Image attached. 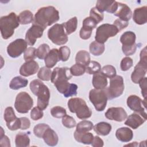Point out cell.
<instances>
[{
	"mask_svg": "<svg viewBox=\"0 0 147 147\" xmlns=\"http://www.w3.org/2000/svg\"><path fill=\"white\" fill-rule=\"evenodd\" d=\"M59 20V13L53 6L43 7L38 9L34 15L33 24L43 29L51 26Z\"/></svg>",
	"mask_w": 147,
	"mask_h": 147,
	"instance_id": "obj_1",
	"label": "cell"
},
{
	"mask_svg": "<svg viewBox=\"0 0 147 147\" xmlns=\"http://www.w3.org/2000/svg\"><path fill=\"white\" fill-rule=\"evenodd\" d=\"M30 89L33 94L37 96V107L42 110H45L48 106L50 98L48 87L41 80L34 79L30 83Z\"/></svg>",
	"mask_w": 147,
	"mask_h": 147,
	"instance_id": "obj_2",
	"label": "cell"
},
{
	"mask_svg": "<svg viewBox=\"0 0 147 147\" xmlns=\"http://www.w3.org/2000/svg\"><path fill=\"white\" fill-rule=\"evenodd\" d=\"M19 25L18 17L15 13L11 12L7 16L2 17L0 19V29L2 38L6 40L11 37Z\"/></svg>",
	"mask_w": 147,
	"mask_h": 147,
	"instance_id": "obj_3",
	"label": "cell"
},
{
	"mask_svg": "<svg viewBox=\"0 0 147 147\" xmlns=\"http://www.w3.org/2000/svg\"><path fill=\"white\" fill-rule=\"evenodd\" d=\"M68 107L71 113H76V117L81 119L90 118L92 111L87 106L86 102L80 98H72L68 101Z\"/></svg>",
	"mask_w": 147,
	"mask_h": 147,
	"instance_id": "obj_4",
	"label": "cell"
},
{
	"mask_svg": "<svg viewBox=\"0 0 147 147\" xmlns=\"http://www.w3.org/2000/svg\"><path fill=\"white\" fill-rule=\"evenodd\" d=\"M147 71V53L146 47H145L141 50L140 53V60L135 66L133 71L131 79L133 83L137 84L142 79Z\"/></svg>",
	"mask_w": 147,
	"mask_h": 147,
	"instance_id": "obj_5",
	"label": "cell"
},
{
	"mask_svg": "<svg viewBox=\"0 0 147 147\" xmlns=\"http://www.w3.org/2000/svg\"><path fill=\"white\" fill-rule=\"evenodd\" d=\"M48 37L53 43L58 45L66 44L68 40L63 24H56L52 26L48 31Z\"/></svg>",
	"mask_w": 147,
	"mask_h": 147,
	"instance_id": "obj_6",
	"label": "cell"
},
{
	"mask_svg": "<svg viewBox=\"0 0 147 147\" xmlns=\"http://www.w3.org/2000/svg\"><path fill=\"white\" fill-rule=\"evenodd\" d=\"M118 28L113 24H104L96 29L95 39V41L104 44L109 38L115 36L118 33Z\"/></svg>",
	"mask_w": 147,
	"mask_h": 147,
	"instance_id": "obj_7",
	"label": "cell"
},
{
	"mask_svg": "<svg viewBox=\"0 0 147 147\" xmlns=\"http://www.w3.org/2000/svg\"><path fill=\"white\" fill-rule=\"evenodd\" d=\"M89 99L97 111H103L108 99L106 90L95 88L91 90L89 92Z\"/></svg>",
	"mask_w": 147,
	"mask_h": 147,
	"instance_id": "obj_8",
	"label": "cell"
},
{
	"mask_svg": "<svg viewBox=\"0 0 147 147\" xmlns=\"http://www.w3.org/2000/svg\"><path fill=\"white\" fill-rule=\"evenodd\" d=\"M136 38L135 33L131 31L125 32L121 36L120 41L122 44V52L126 56L132 55L136 52L137 49Z\"/></svg>",
	"mask_w": 147,
	"mask_h": 147,
	"instance_id": "obj_9",
	"label": "cell"
},
{
	"mask_svg": "<svg viewBox=\"0 0 147 147\" xmlns=\"http://www.w3.org/2000/svg\"><path fill=\"white\" fill-rule=\"evenodd\" d=\"M124 88L123 79L121 76L115 75L110 79V86L106 90L108 99H113L121 96Z\"/></svg>",
	"mask_w": 147,
	"mask_h": 147,
	"instance_id": "obj_10",
	"label": "cell"
},
{
	"mask_svg": "<svg viewBox=\"0 0 147 147\" xmlns=\"http://www.w3.org/2000/svg\"><path fill=\"white\" fill-rule=\"evenodd\" d=\"M33 105V99L30 95L26 92H21L17 94L14 107L19 113H27L32 107Z\"/></svg>",
	"mask_w": 147,
	"mask_h": 147,
	"instance_id": "obj_11",
	"label": "cell"
},
{
	"mask_svg": "<svg viewBox=\"0 0 147 147\" xmlns=\"http://www.w3.org/2000/svg\"><path fill=\"white\" fill-rule=\"evenodd\" d=\"M127 106L133 111L138 113L146 120V102L142 100L140 97L135 95H130L127 99Z\"/></svg>",
	"mask_w": 147,
	"mask_h": 147,
	"instance_id": "obj_12",
	"label": "cell"
},
{
	"mask_svg": "<svg viewBox=\"0 0 147 147\" xmlns=\"http://www.w3.org/2000/svg\"><path fill=\"white\" fill-rule=\"evenodd\" d=\"M72 75L70 72V70L67 67H56L51 76V80L56 86L68 82Z\"/></svg>",
	"mask_w": 147,
	"mask_h": 147,
	"instance_id": "obj_13",
	"label": "cell"
},
{
	"mask_svg": "<svg viewBox=\"0 0 147 147\" xmlns=\"http://www.w3.org/2000/svg\"><path fill=\"white\" fill-rule=\"evenodd\" d=\"M27 49V42L22 38H18L9 44L7 47V54L13 58L19 57Z\"/></svg>",
	"mask_w": 147,
	"mask_h": 147,
	"instance_id": "obj_14",
	"label": "cell"
},
{
	"mask_svg": "<svg viewBox=\"0 0 147 147\" xmlns=\"http://www.w3.org/2000/svg\"><path fill=\"white\" fill-rule=\"evenodd\" d=\"M4 119L6 122V126L10 130H16L21 128V122L20 118H17L13 109L11 107L6 108L4 112Z\"/></svg>",
	"mask_w": 147,
	"mask_h": 147,
	"instance_id": "obj_15",
	"label": "cell"
},
{
	"mask_svg": "<svg viewBox=\"0 0 147 147\" xmlns=\"http://www.w3.org/2000/svg\"><path fill=\"white\" fill-rule=\"evenodd\" d=\"M44 30L45 29L42 27L37 25L33 24V25L28 30L25 35V41L27 44L33 46L35 44L36 40L42 36Z\"/></svg>",
	"mask_w": 147,
	"mask_h": 147,
	"instance_id": "obj_16",
	"label": "cell"
},
{
	"mask_svg": "<svg viewBox=\"0 0 147 147\" xmlns=\"http://www.w3.org/2000/svg\"><path fill=\"white\" fill-rule=\"evenodd\" d=\"M105 117L110 120L122 122L127 118V113L122 107H110L105 113Z\"/></svg>",
	"mask_w": 147,
	"mask_h": 147,
	"instance_id": "obj_17",
	"label": "cell"
},
{
	"mask_svg": "<svg viewBox=\"0 0 147 147\" xmlns=\"http://www.w3.org/2000/svg\"><path fill=\"white\" fill-rule=\"evenodd\" d=\"M38 69L39 65L36 61L33 60H29L21 65L20 69V74L23 76H29L34 75Z\"/></svg>",
	"mask_w": 147,
	"mask_h": 147,
	"instance_id": "obj_18",
	"label": "cell"
},
{
	"mask_svg": "<svg viewBox=\"0 0 147 147\" xmlns=\"http://www.w3.org/2000/svg\"><path fill=\"white\" fill-rule=\"evenodd\" d=\"M95 7L100 13L106 11L108 13H114L118 8V2L115 1L98 0Z\"/></svg>",
	"mask_w": 147,
	"mask_h": 147,
	"instance_id": "obj_19",
	"label": "cell"
},
{
	"mask_svg": "<svg viewBox=\"0 0 147 147\" xmlns=\"http://www.w3.org/2000/svg\"><path fill=\"white\" fill-rule=\"evenodd\" d=\"M114 14L119 19L128 22L131 17L132 11L127 5L118 2V8Z\"/></svg>",
	"mask_w": 147,
	"mask_h": 147,
	"instance_id": "obj_20",
	"label": "cell"
},
{
	"mask_svg": "<svg viewBox=\"0 0 147 147\" xmlns=\"http://www.w3.org/2000/svg\"><path fill=\"white\" fill-rule=\"evenodd\" d=\"M133 19L138 25H143L147 22V7L146 6L136 8L133 13Z\"/></svg>",
	"mask_w": 147,
	"mask_h": 147,
	"instance_id": "obj_21",
	"label": "cell"
},
{
	"mask_svg": "<svg viewBox=\"0 0 147 147\" xmlns=\"http://www.w3.org/2000/svg\"><path fill=\"white\" fill-rule=\"evenodd\" d=\"M45 64L47 67L50 68L53 67L56 63L61 60L59 50L56 48H53L49 51L47 56L44 59Z\"/></svg>",
	"mask_w": 147,
	"mask_h": 147,
	"instance_id": "obj_22",
	"label": "cell"
},
{
	"mask_svg": "<svg viewBox=\"0 0 147 147\" xmlns=\"http://www.w3.org/2000/svg\"><path fill=\"white\" fill-rule=\"evenodd\" d=\"M146 119L138 114L133 113L130 114L125 122V125L131 127L133 129H137L140 126L142 125Z\"/></svg>",
	"mask_w": 147,
	"mask_h": 147,
	"instance_id": "obj_23",
	"label": "cell"
},
{
	"mask_svg": "<svg viewBox=\"0 0 147 147\" xmlns=\"http://www.w3.org/2000/svg\"><path fill=\"white\" fill-rule=\"evenodd\" d=\"M117 138L121 142H127L130 141L133 137L132 130L129 127H123L119 128L115 132Z\"/></svg>",
	"mask_w": 147,
	"mask_h": 147,
	"instance_id": "obj_24",
	"label": "cell"
},
{
	"mask_svg": "<svg viewBox=\"0 0 147 147\" xmlns=\"http://www.w3.org/2000/svg\"><path fill=\"white\" fill-rule=\"evenodd\" d=\"M44 142L49 146H56L59 141L58 136L56 133L50 127H48L44 132L42 137Z\"/></svg>",
	"mask_w": 147,
	"mask_h": 147,
	"instance_id": "obj_25",
	"label": "cell"
},
{
	"mask_svg": "<svg viewBox=\"0 0 147 147\" xmlns=\"http://www.w3.org/2000/svg\"><path fill=\"white\" fill-rule=\"evenodd\" d=\"M92 83L95 89H105L107 86V78L101 72H99L94 74Z\"/></svg>",
	"mask_w": 147,
	"mask_h": 147,
	"instance_id": "obj_26",
	"label": "cell"
},
{
	"mask_svg": "<svg viewBox=\"0 0 147 147\" xmlns=\"http://www.w3.org/2000/svg\"><path fill=\"white\" fill-rule=\"evenodd\" d=\"M74 138L78 142L90 145L91 144L94 138V136L91 133L78 132L75 130L74 133Z\"/></svg>",
	"mask_w": 147,
	"mask_h": 147,
	"instance_id": "obj_27",
	"label": "cell"
},
{
	"mask_svg": "<svg viewBox=\"0 0 147 147\" xmlns=\"http://www.w3.org/2000/svg\"><path fill=\"white\" fill-rule=\"evenodd\" d=\"M94 130L98 135L107 136L111 130V126L107 122H101L94 126Z\"/></svg>",
	"mask_w": 147,
	"mask_h": 147,
	"instance_id": "obj_28",
	"label": "cell"
},
{
	"mask_svg": "<svg viewBox=\"0 0 147 147\" xmlns=\"http://www.w3.org/2000/svg\"><path fill=\"white\" fill-rule=\"evenodd\" d=\"M28 80L21 76H16L10 81L9 87L12 90H18L27 86Z\"/></svg>",
	"mask_w": 147,
	"mask_h": 147,
	"instance_id": "obj_29",
	"label": "cell"
},
{
	"mask_svg": "<svg viewBox=\"0 0 147 147\" xmlns=\"http://www.w3.org/2000/svg\"><path fill=\"white\" fill-rule=\"evenodd\" d=\"M75 61L76 63L87 66L90 62V56L88 52L84 50L79 51L76 55Z\"/></svg>",
	"mask_w": 147,
	"mask_h": 147,
	"instance_id": "obj_30",
	"label": "cell"
},
{
	"mask_svg": "<svg viewBox=\"0 0 147 147\" xmlns=\"http://www.w3.org/2000/svg\"><path fill=\"white\" fill-rule=\"evenodd\" d=\"M16 146L17 147H26L30 145V139L25 133H19L16 136Z\"/></svg>",
	"mask_w": 147,
	"mask_h": 147,
	"instance_id": "obj_31",
	"label": "cell"
},
{
	"mask_svg": "<svg viewBox=\"0 0 147 147\" xmlns=\"http://www.w3.org/2000/svg\"><path fill=\"white\" fill-rule=\"evenodd\" d=\"M33 15L29 10H24L21 12L18 16L20 24L22 25L29 24L33 21Z\"/></svg>",
	"mask_w": 147,
	"mask_h": 147,
	"instance_id": "obj_32",
	"label": "cell"
},
{
	"mask_svg": "<svg viewBox=\"0 0 147 147\" xmlns=\"http://www.w3.org/2000/svg\"><path fill=\"white\" fill-rule=\"evenodd\" d=\"M104 44L99 43L96 41L92 42L89 47L90 52L94 56H99L102 55L105 51Z\"/></svg>",
	"mask_w": 147,
	"mask_h": 147,
	"instance_id": "obj_33",
	"label": "cell"
},
{
	"mask_svg": "<svg viewBox=\"0 0 147 147\" xmlns=\"http://www.w3.org/2000/svg\"><path fill=\"white\" fill-rule=\"evenodd\" d=\"M64 28L65 29L66 33L67 34H70L74 32L76 28L78 25V20L76 17H72V18L69 19L66 22L63 23Z\"/></svg>",
	"mask_w": 147,
	"mask_h": 147,
	"instance_id": "obj_34",
	"label": "cell"
},
{
	"mask_svg": "<svg viewBox=\"0 0 147 147\" xmlns=\"http://www.w3.org/2000/svg\"><path fill=\"white\" fill-rule=\"evenodd\" d=\"M93 129L92 122L87 120H83L76 125V131L78 132H87Z\"/></svg>",
	"mask_w": 147,
	"mask_h": 147,
	"instance_id": "obj_35",
	"label": "cell"
},
{
	"mask_svg": "<svg viewBox=\"0 0 147 147\" xmlns=\"http://www.w3.org/2000/svg\"><path fill=\"white\" fill-rule=\"evenodd\" d=\"M97 24L96 21L91 17H86L83 21V26L82 28L85 30L92 32V30L96 28Z\"/></svg>",
	"mask_w": 147,
	"mask_h": 147,
	"instance_id": "obj_36",
	"label": "cell"
},
{
	"mask_svg": "<svg viewBox=\"0 0 147 147\" xmlns=\"http://www.w3.org/2000/svg\"><path fill=\"white\" fill-rule=\"evenodd\" d=\"M52 71L47 67H43L39 69L37 74L38 78L44 81H49L51 79Z\"/></svg>",
	"mask_w": 147,
	"mask_h": 147,
	"instance_id": "obj_37",
	"label": "cell"
},
{
	"mask_svg": "<svg viewBox=\"0 0 147 147\" xmlns=\"http://www.w3.org/2000/svg\"><path fill=\"white\" fill-rule=\"evenodd\" d=\"M101 66L100 64L95 61H90L89 64L86 66V72L88 74H95L100 72Z\"/></svg>",
	"mask_w": 147,
	"mask_h": 147,
	"instance_id": "obj_38",
	"label": "cell"
},
{
	"mask_svg": "<svg viewBox=\"0 0 147 147\" xmlns=\"http://www.w3.org/2000/svg\"><path fill=\"white\" fill-rule=\"evenodd\" d=\"M49 47L47 44H42L40 45L36 49V55L40 59H44L47 56V54L49 52Z\"/></svg>",
	"mask_w": 147,
	"mask_h": 147,
	"instance_id": "obj_39",
	"label": "cell"
},
{
	"mask_svg": "<svg viewBox=\"0 0 147 147\" xmlns=\"http://www.w3.org/2000/svg\"><path fill=\"white\" fill-rule=\"evenodd\" d=\"M69 70L72 76H81L86 72V67L80 64L76 63L69 68Z\"/></svg>",
	"mask_w": 147,
	"mask_h": 147,
	"instance_id": "obj_40",
	"label": "cell"
},
{
	"mask_svg": "<svg viewBox=\"0 0 147 147\" xmlns=\"http://www.w3.org/2000/svg\"><path fill=\"white\" fill-rule=\"evenodd\" d=\"M106 78L110 79L114 77L116 75V69L114 67L111 65H107L104 66L100 71Z\"/></svg>",
	"mask_w": 147,
	"mask_h": 147,
	"instance_id": "obj_41",
	"label": "cell"
},
{
	"mask_svg": "<svg viewBox=\"0 0 147 147\" xmlns=\"http://www.w3.org/2000/svg\"><path fill=\"white\" fill-rule=\"evenodd\" d=\"M49 127V126L45 123H39L36 125L33 129V133L38 138H42L45 131Z\"/></svg>",
	"mask_w": 147,
	"mask_h": 147,
	"instance_id": "obj_42",
	"label": "cell"
},
{
	"mask_svg": "<svg viewBox=\"0 0 147 147\" xmlns=\"http://www.w3.org/2000/svg\"><path fill=\"white\" fill-rule=\"evenodd\" d=\"M51 115L56 118H63L67 114L66 110L60 106H55L51 110Z\"/></svg>",
	"mask_w": 147,
	"mask_h": 147,
	"instance_id": "obj_43",
	"label": "cell"
},
{
	"mask_svg": "<svg viewBox=\"0 0 147 147\" xmlns=\"http://www.w3.org/2000/svg\"><path fill=\"white\" fill-rule=\"evenodd\" d=\"M62 123L64 126L67 128H72L76 125V122L74 118L67 114L62 118Z\"/></svg>",
	"mask_w": 147,
	"mask_h": 147,
	"instance_id": "obj_44",
	"label": "cell"
},
{
	"mask_svg": "<svg viewBox=\"0 0 147 147\" xmlns=\"http://www.w3.org/2000/svg\"><path fill=\"white\" fill-rule=\"evenodd\" d=\"M90 17L95 20L98 24L103 20V13L99 12L96 7H92L90 12Z\"/></svg>",
	"mask_w": 147,
	"mask_h": 147,
	"instance_id": "obj_45",
	"label": "cell"
},
{
	"mask_svg": "<svg viewBox=\"0 0 147 147\" xmlns=\"http://www.w3.org/2000/svg\"><path fill=\"white\" fill-rule=\"evenodd\" d=\"M59 52L60 60L63 61H67L70 55V49L66 46H63L59 48Z\"/></svg>",
	"mask_w": 147,
	"mask_h": 147,
	"instance_id": "obj_46",
	"label": "cell"
},
{
	"mask_svg": "<svg viewBox=\"0 0 147 147\" xmlns=\"http://www.w3.org/2000/svg\"><path fill=\"white\" fill-rule=\"evenodd\" d=\"M133 60L129 57H125L122 59L121 62V69L123 71H126L129 69L133 66Z\"/></svg>",
	"mask_w": 147,
	"mask_h": 147,
	"instance_id": "obj_47",
	"label": "cell"
},
{
	"mask_svg": "<svg viewBox=\"0 0 147 147\" xmlns=\"http://www.w3.org/2000/svg\"><path fill=\"white\" fill-rule=\"evenodd\" d=\"M36 49L34 47H29L24 52V60L27 61L29 60H32L35 59L36 57Z\"/></svg>",
	"mask_w": 147,
	"mask_h": 147,
	"instance_id": "obj_48",
	"label": "cell"
},
{
	"mask_svg": "<svg viewBox=\"0 0 147 147\" xmlns=\"http://www.w3.org/2000/svg\"><path fill=\"white\" fill-rule=\"evenodd\" d=\"M44 113L38 107H34L32 109L30 112V118L34 120L37 121L41 119L43 117Z\"/></svg>",
	"mask_w": 147,
	"mask_h": 147,
	"instance_id": "obj_49",
	"label": "cell"
},
{
	"mask_svg": "<svg viewBox=\"0 0 147 147\" xmlns=\"http://www.w3.org/2000/svg\"><path fill=\"white\" fill-rule=\"evenodd\" d=\"M77 89L78 86L76 84L70 83L69 87H68L67 91L63 95L65 98L75 96L77 94Z\"/></svg>",
	"mask_w": 147,
	"mask_h": 147,
	"instance_id": "obj_50",
	"label": "cell"
},
{
	"mask_svg": "<svg viewBox=\"0 0 147 147\" xmlns=\"http://www.w3.org/2000/svg\"><path fill=\"white\" fill-rule=\"evenodd\" d=\"M1 137H0V145L1 146L10 147V142L9 138L3 134L4 131L2 127H1Z\"/></svg>",
	"mask_w": 147,
	"mask_h": 147,
	"instance_id": "obj_51",
	"label": "cell"
},
{
	"mask_svg": "<svg viewBox=\"0 0 147 147\" xmlns=\"http://www.w3.org/2000/svg\"><path fill=\"white\" fill-rule=\"evenodd\" d=\"M113 25H114L118 28L119 31H121V30L125 29L126 27L128 26L129 22L118 18L114 21Z\"/></svg>",
	"mask_w": 147,
	"mask_h": 147,
	"instance_id": "obj_52",
	"label": "cell"
},
{
	"mask_svg": "<svg viewBox=\"0 0 147 147\" xmlns=\"http://www.w3.org/2000/svg\"><path fill=\"white\" fill-rule=\"evenodd\" d=\"M146 78L144 77L139 82V84L141 89V94L144 96V99H146V91H147V85H146Z\"/></svg>",
	"mask_w": 147,
	"mask_h": 147,
	"instance_id": "obj_53",
	"label": "cell"
},
{
	"mask_svg": "<svg viewBox=\"0 0 147 147\" xmlns=\"http://www.w3.org/2000/svg\"><path fill=\"white\" fill-rule=\"evenodd\" d=\"M21 122V126L20 129L21 130H26L29 128L30 126V122L29 119L26 117H21L20 118Z\"/></svg>",
	"mask_w": 147,
	"mask_h": 147,
	"instance_id": "obj_54",
	"label": "cell"
},
{
	"mask_svg": "<svg viewBox=\"0 0 147 147\" xmlns=\"http://www.w3.org/2000/svg\"><path fill=\"white\" fill-rule=\"evenodd\" d=\"M103 141L98 136L94 137L91 145L94 147H102L103 146Z\"/></svg>",
	"mask_w": 147,
	"mask_h": 147,
	"instance_id": "obj_55",
	"label": "cell"
},
{
	"mask_svg": "<svg viewBox=\"0 0 147 147\" xmlns=\"http://www.w3.org/2000/svg\"><path fill=\"white\" fill-rule=\"evenodd\" d=\"M92 34L91 32H88L87 30H85L81 28L80 30V37L83 40H87L90 38L91 35Z\"/></svg>",
	"mask_w": 147,
	"mask_h": 147,
	"instance_id": "obj_56",
	"label": "cell"
},
{
	"mask_svg": "<svg viewBox=\"0 0 147 147\" xmlns=\"http://www.w3.org/2000/svg\"><path fill=\"white\" fill-rule=\"evenodd\" d=\"M138 145L137 142H133V143L131 144H127V145H125V146H137Z\"/></svg>",
	"mask_w": 147,
	"mask_h": 147,
	"instance_id": "obj_57",
	"label": "cell"
}]
</instances>
